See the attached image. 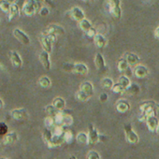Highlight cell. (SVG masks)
<instances>
[{
    "instance_id": "cell-31",
    "label": "cell",
    "mask_w": 159,
    "mask_h": 159,
    "mask_svg": "<svg viewBox=\"0 0 159 159\" xmlns=\"http://www.w3.org/2000/svg\"><path fill=\"white\" fill-rule=\"evenodd\" d=\"M42 136H43V139L46 143H48L51 139L52 138V131L51 128H48V127H45L44 130H43V133H42Z\"/></svg>"
},
{
    "instance_id": "cell-21",
    "label": "cell",
    "mask_w": 159,
    "mask_h": 159,
    "mask_svg": "<svg viewBox=\"0 0 159 159\" xmlns=\"http://www.w3.org/2000/svg\"><path fill=\"white\" fill-rule=\"evenodd\" d=\"M18 139V135L15 132H11V133H8L7 135H5L4 139H3V143L4 145L8 146V145H11L14 142H16Z\"/></svg>"
},
{
    "instance_id": "cell-18",
    "label": "cell",
    "mask_w": 159,
    "mask_h": 159,
    "mask_svg": "<svg viewBox=\"0 0 159 159\" xmlns=\"http://www.w3.org/2000/svg\"><path fill=\"white\" fill-rule=\"evenodd\" d=\"M146 125H147L148 129L151 132H155V131H157V127L159 125V121L155 115L154 116H149L146 120Z\"/></svg>"
},
{
    "instance_id": "cell-39",
    "label": "cell",
    "mask_w": 159,
    "mask_h": 159,
    "mask_svg": "<svg viewBox=\"0 0 159 159\" xmlns=\"http://www.w3.org/2000/svg\"><path fill=\"white\" fill-rule=\"evenodd\" d=\"M8 130H9V127H8V125L4 123V122H2L1 124H0V134L1 135H7L8 134Z\"/></svg>"
},
{
    "instance_id": "cell-24",
    "label": "cell",
    "mask_w": 159,
    "mask_h": 159,
    "mask_svg": "<svg viewBox=\"0 0 159 159\" xmlns=\"http://www.w3.org/2000/svg\"><path fill=\"white\" fill-rule=\"evenodd\" d=\"M114 85V83L112 79L111 78H104L101 81V87L104 90H112V87Z\"/></svg>"
},
{
    "instance_id": "cell-34",
    "label": "cell",
    "mask_w": 159,
    "mask_h": 159,
    "mask_svg": "<svg viewBox=\"0 0 159 159\" xmlns=\"http://www.w3.org/2000/svg\"><path fill=\"white\" fill-rule=\"evenodd\" d=\"M11 3L8 2V1H5V0H1V2H0V9L3 12H6V13H9L10 10H11Z\"/></svg>"
},
{
    "instance_id": "cell-23",
    "label": "cell",
    "mask_w": 159,
    "mask_h": 159,
    "mask_svg": "<svg viewBox=\"0 0 159 159\" xmlns=\"http://www.w3.org/2000/svg\"><path fill=\"white\" fill-rule=\"evenodd\" d=\"M79 26H80V28L82 29V31L83 32H84V34H87L94 26L92 25V24L85 18V19H84L83 21H81L79 23Z\"/></svg>"
},
{
    "instance_id": "cell-13",
    "label": "cell",
    "mask_w": 159,
    "mask_h": 159,
    "mask_svg": "<svg viewBox=\"0 0 159 159\" xmlns=\"http://www.w3.org/2000/svg\"><path fill=\"white\" fill-rule=\"evenodd\" d=\"M11 116L13 119L17 120V121H24L25 119H27L28 117V114H27V111L24 108H21V109H14L11 111Z\"/></svg>"
},
{
    "instance_id": "cell-1",
    "label": "cell",
    "mask_w": 159,
    "mask_h": 159,
    "mask_svg": "<svg viewBox=\"0 0 159 159\" xmlns=\"http://www.w3.org/2000/svg\"><path fill=\"white\" fill-rule=\"evenodd\" d=\"M62 69L65 72H72L77 75L85 76L88 73V66L84 63H64L62 65Z\"/></svg>"
},
{
    "instance_id": "cell-15",
    "label": "cell",
    "mask_w": 159,
    "mask_h": 159,
    "mask_svg": "<svg viewBox=\"0 0 159 159\" xmlns=\"http://www.w3.org/2000/svg\"><path fill=\"white\" fill-rule=\"evenodd\" d=\"M125 58L127 60L128 64L131 66H136L139 65V63H140V58L139 57V55L134 53V52H125Z\"/></svg>"
},
{
    "instance_id": "cell-30",
    "label": "cell",
    "mask_w": 159,
    "mask_h": 159,
    "mask_svg": "<svg viewBox=\"0 0 159 159\" xmlns=\"http://www.w3.org/2000/svg\"><path fill=\"white\" fill-rule=\"evenodd\" d=\"M125 92H126L128 95L135 96V95H138V94L140 92V88H139V86L137 84H131L130 86L126 89Z\"/></svg>"
},
{
    "instance_id": "cell-36",
    "label": "cell",
    "mask_w": 159,
    "mask_h": 159,
    "mask_svg": "<svg viewBox=\"0 0 159 159\" xmlns=\"http://www.w3.org/2000/svg\"><path fill=\"white\" fill-rule=\"evenodd\" d=\"M64 139H65V142L71 143L74 139V135H73L72 131L66 129V131L64 133Z\"/></svg>"
},
{
    "instance_id": "cell-5",
    "label": "cell",
    "mask_w": 159,
    "mask_h": 159,
    "mask_svg": "<svg viewBox=\"0 0 159 159\" xmlns=\"http://www.w3.org/2000/svg\"><path fill=\"white\" fill-rule=\"evenodd\" d=\"M42 34L46 35V36H53V37L63 36L65 34V29H64V27H62L59 25L52 24V25H50L49 26H47L45 28V30L42 32Z\"/></svg>"
},
{
    "instance_id": "cell-41",
    "label": "cell",
    "mask_w": 159,
    "mask_h": 159,
    "mask_svg": "<svg viewBox=\"0 0 159 159\" xmlns=\"http://www.w3.org/2000/svg\"><path fill=\"white\" fill-rule=\"evenodd\" d=\"M39 1L45 3V5L49 6L50 8H52V9L55 8V4H54V2H53V0H39Z\"/></svg>"
},
{
    "instance_id": "cell-27",
    "label": "cell",
    "mask_w": 159,
    "mask_h": 159,
    "mask_svg": "<svg viewBox=\"0 0 159 159\" xmlns=\"http://www.w3.org/2000/svg\"><path fill=\"white\" fill-rule=\"evenodd\" d=\"M39 84L42 88H49L51 86V84H52L51 79L48 76H42L39 80Z\"/></svg>"
},
{
    "instance_id": "cell-25",
    "label": "cell",
    "mask_w": 159,
    "mask_h": 159,
    "mask_svg": "<svg viewBox=\"0 0 159 159\" xmlns=\"http://www.w3.org/2000/svg\"><path fill=\"white\" fill-rule=\"evenodd\" d=\"M52 105L58 110V111H63L66 108V101L62 98H55L52 101Z\"/></svg>"
},
{
    "instance_id": "cell-49",
    "label": "cell",
    "mask_w": 159,
    "mask_h": 159,
    "mask_svg": "<svg viewBox=\"0 0 159 159\" xmlns=\"http://www.w3.org/2000/svg\"><path fill=\"white\" fill-rule=\"evenodd\" d=\"M1 159H6V158H1Z\"/></svg>"
},
{
    "instance_id": "cell-14",
    "label": "cell",
    "mask_w": 159,
    "mask_h": 159,
    "mask_svg": "<svg viewBox=\"0 0 159 159\" xmlns=\"http://www.w3.org/2000/svg\"><path fill=\"white\" fill-rule=\"evenodd\" d=\"M116 111L120 113H125L127 112L130 109V103L126 99H120L116 102Z\"/></svg>"
},
{
    "instance_id": "cell-38",
    "label": "cell",
    "mask_w": 159,
    "mask_h": 159,
    "mask_svg": "<svg viewBox=\"0 0 159 159\" xmlns=\"http://www.w3.org/2000/svg\"><path fill=\"white\" fill-rule=\"evenodd\" d=\"M87 159H101L100 155L98 152L96 151H90L87 155Z\"/></svg>"
},
{
    "instance_id": "cell-40",
    "label": "cell",
    "mask_w": 159,
    "mask_h": 159,
    "mask_svg": "<svg viewBox=\"0 0 159 159\" xmlns=\"http://www.w3.org/2000/svg\"><path fill=\"white\" fill-rule=\"evenodd\" d=\"M49 13H50V11H49V9H48L47 7H42V8L39 10V15L42 16V17L48 16Z\"/></svg>"
},
{
    "instance_id": "cell-44",
    "label": "cell",
    "mask_w": 159,
    "mask_h": 159,
    "mask_svg": "<svg viewBox=\"0 0 159 159\" xmlns=\"http://www.w3.org/2000/svg\"><path fill=\"white\" fill-rule=\"evenodd\" d=\"M0 108L3 109L4 108V102H3V99H0Z\"/></svg>"
},
{
    "instance_id": "cell-48",
    "label": "cell",
    "mask_w": 159,
    "mask_h": 159,
    "mask_svg": "<svg viewBox=\"0 0 159 159\" xmlns=\"http://www.w3.org/2000/svg\"><path fill=\"white\" fill-rule=\"evenodd\" d=\"M157 132L159 133V125H158V127H157Z\"/></svg>"
},
{
    "instance_id": "cell-33",
    "label": "cell",
    "mask_w": 159,
    "mask_h": 159,
    "mask_svg": "<svg viewBox=\"0 0 159 159\" xmlns=\"http://www.w3.org/2000/svg\"><path fill=\"white\" fill-rule=\"evenodd\" d=\"M76 98L79 100V101H82V102H84L86 100H88L90 98V97L88 95H86L84 92H83L82 90H79L77 93H76Z\"/></svg>"
},
{
    "instance_id": "cell-6",
    "label": "cell",
    "mask_w": 159,
    "mask_h": 159,
    "mask_svg": "<svg viewBox=\"0 0 159 159\" xmlns=\"http://www.w3.org/2000/svg\"><path fill=\"white\" fill-rule=\"evenodd\" d=\"M55 39H56V37L46 36V35L41 34L39 37V42L42 46V50H45L51 53L52 51V44L55 41Z\"/></svg>"
},
{
    "instance_id": "cell-10",
    "label": "cell",
    "mask_w": 159,
    "mask_h": 159,
    "mask_svg": "<svg viewBox=\"0 0 159 159\" xmlns=\"http://www.w3.org/2000/svg\"><path fill=\"white\" fill-rule=\"evenodd\" d=\"M99 133L98 131V129H96V127L91 124L89 125V128H88V144L89 145H93L96 144L97 142L99 141Z\"/></svg>"
},
{
    "instance_id": "cell-2",
    "label": "cell",
    "mask_w": 159,
    "mask_h": 159,
    "mask_svg": "<svg viewBox=\"0 0 159 159\" xmlns=\"http://www.w3.org/2000/svg\"><path fill=\"white\" fill-rule=\"evenodd\" d=\"M55 125H62L65 127H68L73 124V116L72 111L69 110H63L59 111L56 115L54 116Z\"/></svg>"
},
{
    "instance_id": "cell-3",
    "label": "cell",
    "mask_w": 159,
    "mask_h": 159,
    "mask_svg": "<svg viewBox=\"0 0 159 159\" xmlns=\"http://www.w3.org/2000/svg\"><path fill=\"white\" fill-rule=\"evenodd\" d=\"M41 8L39 0H27L23 6V12L26 16H33Z\"/></svg>"
},
{
    "instance_id": "cell-47",
    "label": "cell",
    "mask_w": 159,
    "mask_h": 159,
    "mask_svg": "<svg viewBox=\"0 0 159 159\" xmlns=\"http://www.w3.org/2000/svg\"><path fill=\"white\" fill-rule=\"evenodd\" d=\"M68 159H77V158H76V156H74V155H72V156H70V157H69Z\"/></svg>"
},
{
    "instance_id": "cell-9",
    "label": "cell",
    "mask_w": 159,
    "mask_h": 159,
    "mask_svg": "<svg viewBox=\"0 0 159 159\" xmlns=\"http://www.w3.org/2000/svg\"><path fill=\"white\" fill-rule=\"evenodd\" d=\"M13 36L23 45H29L30 44V39H29L28 35L25 32H24L23 30H21L20 28H15L13 30Z\"/></svg>"
},
{
    "instance_id": "cell-4",
    "label": "cell",
    "mask_w": 159,
    "mask_h": 159,
    "mask_svg": "<svg viewBox=\"0 0 159 159\" xmlns=\"http://www.w3.org/2000/svg\"><path fill=\"white\" fill-rule=\"evenodd\" d=\"M108 7L110 13L115 18L119 19L122 16V9H121V0H109Z\"/></svg>"
},
{
    "instance_id": "cell-28",
    "label": "cell",
    "mask_w": 159,
    "mask_h": 159,
    "mask_svg": "<svg viewBox=\"0 0 159 159\" xmlns=\"http://www.w3.org/2000/svg\"><path fill=\"white\" fill-rule=\"evenodd\" d=\"M117 83H119L121 85H123L125 89H127L130 86V84H132L131 81H130V79L127 76H125V75L120 76L119 79H118V81H117Z\"/></svg>"
},
{
    "instance_id": "cell-20",
    "label": "cell",
    "mask_w": 159,
    "mask_h": 159,
    "mask_svg": "<svg viewBox=\"0 0 159 159\" xmlns=\"http://www.w3.org/2000/svg\"><path fill=\"white\" fill-rule=\"evenodd\" d=\"M19 15H20V9H19L17 4L13 3L11 5V10H10L9 13H8V20L10 22H11L13 19L17 18Z\"/></svg>"
},
{
    "instance_id": "cell-42",
    "label": "cell",
    "mask_w": 159,
    "mask_h": 159,
    "mask_svg": "<svg viewBox=\"0 0 159 159\" xmlns=\"http://www.w3.org/2000/svg\"><path fill=\"white\" fill-rule=\"evenodd\" d=\"M108 98H109V97H108V94L107 93H102V94H100V96H99V100H100V102H106V101H108Z\"/></svg>"
},
{
    "instance_id": "cell-32",
    "label": "cell",
    "mask_w": 159,
    "mask_h": 159,
    "mask_svg": "<svg viewBox=\"0 0 159 159\" xmlns=\"http://www.w3.org/2000/svg\"><path fill=\"white\" fill-rule=\"evenodd\" d=\"M45 111H46V113H47L49 116L54 117V116L56 115V113H57L59 111L52 104V105H48V106L45 107Z\"/></svg>"
},
{
    "instance_id": "cell-43",
    "label": "cell",
    "mask_w": 159,
    "mask_h": 159,
    "mask_svg": "<svg viewBox=\"0 0 159 159\" xmlns=\"http://www.w3.org/2000/svg\"><path fill=\"white\" fill-rule=\"evenodd\" d=\"M154 37L159 39V26L154 29Z\"/></svg>"
},
{
    "instance_id": "cell-35",
    "label": "cell",
    "mask_w": 159,
    "mask_h": 159,
    "mask_svg": "<svg viewBox=\"0 0 159 159\" xmlns=\"http://www.w3.org/2000/svg\"><path fill=\"white\" fill-rule=\"evenodd\" d=\"M44 125H45V126L46 127H48V128H52L54 125H55V120H54V117H52V116H49L48 115V117H46L45 118V120H44Z\"/></svg>"
},
{
    "instance_id": "cell-12",
    "label": "cell",
    "mask_w": 159,
    "mask_h": 159,
    "mask_svg": "<svg viewBox=\"0 0 159 159\" xmlns=\"http://www.w3.org/2000/svg\"><path fill=\"white\" fill-rule=\"evenodd\" d=\"M95 66L97 67V69L103 73L107 70V66H106V62L105 59L103 57V55L101 53H97L95 56Z\"/></svg>"
},
{
    "instance_id": "cell-17",
    "label": "cell",
    "mask_w": 159,
    "mask_h": 159,
    "mask_svg": "<svg viewBox=\"0 0 159 159\" xmlns=\"http://www.w3.org/2000/svg\"><path fill=\"white\" fill-rule=\"evenodd\" d=\"M10 59L14 67L20 68L23 65V60L20 56V54L16 51H11L10 52Z\"/></svg>"
},
{
    "instance_id": "cell-45",
    "label": "cell",
    "mask_w": 159,
    "mask_h": 159,
    "mask_svg": "<svg viewBox=\"0 0 159 159\" xmlns=\"http://www.w3.org/2000/svg\"><path fill=\"white\" fill-rule=\"evenodd\" d=\"M5 1H8V2H10V3H11V4H13L16 0H5Z\"/></svg>"
},
{
    "instance_id": "cell-11",
    "label": "cell",
    "mask_w": 159,
    "mask_h": 159,
    "mask_svg": "<svg viewBox=\"0 0 159 159\" xmlns=\"http://www.w3.org/2000/svg\"><path fill=\"white\" fill-rule=\"evenodd\" d=\"M39 62L41 63L42 66L46 69V70H50L51 68V60H50V52L42 50L39 55Z\"/></svg>"
},
{
    "instance_id": "cell-16",
    "label": "cell",
    "mask_w": 159,
    "mask_h": 159,
    "mask_svg": "<svg viewBox=\"0 0 159 159\" xmlns=\"http://www.w3.org/2000/svg\"><path fill=\"white\" fill-rule=\"evenodd\" d=\"M133 74H134L137 78L141 79V78H145V77L148 76L149 70H148V68H147L145 66L139 64V65H138V66H135V68H134V70H133Z\"/></svg>"
},
{
    "instance_id": "cell-7",
    "label": "cell",
    "mask_w": 159,
    "mask_h": 159,
    "mask_svg": "<svg viewBox=\"0 0 159 159\" xmlns=\"http://www.w3.org/2000/svg\"><path fill=\"white\" fill-rule=\"evenodd\" d=\"M124 130L125 133V138L127 141L131 144H137L139 142V136L132 129L131 124H126L124 125Z\"/></svg>"
},
{
    "instance_id": "cell-26",
    "label": "cell",
    "mask_w": 159,
    "mask_h": 159,
    "mask_svg": "<svg viewBox=\"0 0 159 159\" xmlns=\"http://www.w3.org/2000/svg\"><path fill=\"white\" fill-rule=\"evenodd\" d=\"M129 64L127 62V60L124 57V58H121L119 61H118V64H117V68L119 71L121 72H125V70H127L129 68Z\"/></svg>"
},
{
    "instance_id": "cell-22",
    "label": "cell",
    "mask_w": 159,
    "mask_h": 159,
    "mask_svg": "<svg viewBox=\"0 0 159 159\" xmlns=\"http://www.w3.org/2000/svg\"><path fill=\"white\" fill-rule=\"evenodd\" d=\"M93 39H94L95 45H96L98 48H99V49L105 47L106 44H107V39H106V38H105L103 35H101V34H97L96 37H95Z\"/></svg>"
},
{
    "instance_id": "cell-37",
    "label": "cell",
    "mask_w": 159,
    "mask_h": 159,
    "mask_svg": "<svg viewBox=\"0 0 159 159\" xmlns=\"http://www.w3.org/2000/svg\"><path fill=\"white\" fill-rule=\"evenodd\" d=\"M112 91L115 94H124L126 91V89L123 85H121L119 83H116V84H114V85L112 87Z\"/></svg>"
},
{
    "instance_id": "cell-29",
    "label": "cell",
    "mask_w": 159,
    "mask_h": 159,
    "mask_svg": "<svg viewBox=\"0 0 159 159\" xmlns=\"http://www.w3.org/2000/svg\"><path fill=\"white\" fill-rule=\"evenodd\" d=\"M76 140L80 144H88V134L84 132H80L76 136Z\"/></svg>"
},
{
    "instance_id": "cell-46",
    "label": "cell",
    "mask_w": 159,
    "mask_h": 159,
    "mask_svg": "<svg viewBox=\"0 0 159 159\" xmlns=\"http://www.w3.org/2000/svg\"><path fill=\"white\" fill-rule=\"evenodd\" d=\"M84 2H92V1H95V0H82Z\"/></svg>"
},
{
    "instance_id": "cell-8",
    "label": "cell",
    "mask_w": 159,
    "mask_h": 159,
    "mask_svg": "<svg viewBox=\"0 0 159 159\" xmlns=\"http://www.w3.org/2000/svg\"><path fill=\"white\" fill-rule=\"evenodd\" d=\"M66 15H68L72 20L80 23L81 21H83L84 19H85V14L83 11V10L79 7H74L72 8L68 12H66Z\"/></svg>"
},
{
    "instance_id": "cell-19",
    "label": "cell",
    "mask_w": 159,
    "mask_h": 159,
    "mask_svg": "<svg viewBox=\"0 0 159 159\" xmlns=\"http://www.w3.org/2000/svg\"><path fill=\"white\" fill-rule=\"evenodd\" d=\"M80 90L84 92L90 98L94 96V85L91 82H88V81L84 82L81 85H80Z\"/></svg>"
}]
</instances>
